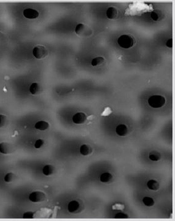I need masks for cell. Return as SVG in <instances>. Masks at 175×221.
Instances as JSON below:
<instances>
[{
	"instance_id": "cell-1",
	"label": "cell",
	"mask_w": 175,
	"mask_h": 221,
	"mask_svg": "<svg viewBox=\"0 0 175 221\" xmlns=\"http://www.w3.org/2000/svg\"><path fill=\"white\" fill-rule=\"evenodd\" d=\"M119 45L124 49H129L132 47L135 44V39L130 35H122L118 40Z\"/></svg>"
},
{
	"instance_id": "cell-2",
	"label": "cell",
	"mask_w": 175,
	"mask_h": 221,
	"mask_svg": "<svg viewBox=\"0 0 175 221\" xmlns=\"http://www.w3.org/2000/svg\"><path fill=\"white\" fill-rule=\"evenodd\" d=\"M148 103L150 107L154 108L162 107L165 103V99L161 95H153L148 99Z\"/></svg>"
},
{
	"instance_id": "cell-3",
	"label": "cell",
	"mask_w": 175,
	"mask_h": 221,
	"mask_svg": "<svg viewBox=\"0 0 175 221\" xmlns=\"http://www.w3.org/2000/svg\"><path fill=\"white\" fill-rule=\"evenodd\" d=\"M75 32L77 35L81 37H88L92 33L90 28L82 23L77 25L75 28Z\"/></svg>"
},
{
	"instance_id": "cell-4",
	"label": "cell",
	"mask_w": 175,
	"mask_h": 221,
	"mask_svg": "<svg viewBox=\"0 0 175 221\" xmlns=\"http://www.w3.org/2000/svg\"><path fill=\"white\" fill-rule=\"evenodd\" d=\"M33 54L36 58L42 59L47 57L48 55V51L44 46H37L33 49Z\"/></svg>"
},
{
	"instance_id": "cell-5",
	"label": "cell",
	"mask_w": 175,
	"mask_h": 221,
	"mask_svg": "<svg viewBox=\"0 0 175 221\" xmlns=\"http://www.w3.org/2000/svg\"><path fill=\"white\" fill-rule=\"evenodd\" d=\"M46 199V194L40 191L33 192H32L29 195V200L34 203L42 202V201H45Z\"/></svg>"
},
{
	"instance_id": "cell-6",
	"label": "cell",
	"mask_w": 175,
	"mask_h": 221,
	"mask_svg": "<svg viewBox=\"0 0 175 221\" xmlns=\"http://www.w3.org/2000/svg\"><path fill=\"white\" fill-rule=\"evenodd\" d=\"M15 151V147L8 142H3L0 143V152L3 154H10Z\"/></svg>"
},
{
	"instance_id": "cell-7",
	"label": "cell",
	"mask_w": 175,
	"mask_h": 221,
	"mask_svg": "<svg viewBox=\"0 0 175 221\" xmlns=\"http://www.w3.org/2000/svg\"><path fill=\"white\" fill-rule=\"evenodd\" d=\"M87 120V116L83 112H78L72 117V122L76 124H82Z\"/></svg>"
},
{
	"instance_id": "cell-8",
	"label": "cell",
	"mask_w": 175,
	"mask_h": 221,
	"mask_svg": "<svg viewBox=\"0 0 175 221\" xmlns=\"http://www.w3.org/2000/svg\"><path fill=\"white\" fill-rule=\"evenodd\" d=\"M23 16L27 18L34 19L39 16V12L35 9L28 8L23 11Z\"/></svg>"
},
{
	"instance_id": "cell-9",
	"label": "cell",
	"mask_w": 175,
	"mask_h": 221,
	"mask_svg": "<svg viewBox=\"0 0 175 221\" xmlns=\"http://www.w3.org/2000/svg\"><path fill=\"white\" fill-rule=\"evenodd\" d=\"M117 134L120 136H124L128 133V129L125 125L121 124L118 125L116 128Z\"/></svg>"
},
{
	"instance_id": "cell-10",
	"label": "cell",
	"mask_w": 175,
	"mask_h": 221,
	"mask_svg": "<svg viewBox=\"0 0 175 221\" xmlns=\"http://www.w3.org/2000/svg\"><path fill=\"white\" fill-rule=\"evenodd\" d=\"M42 90L41 86L38 83H33L30 87V92L33 95H38Z\"/></svg>"
},
{
	"instance_id": "cell-11",
	"label": "cell",
	"mask_w": 175,
	"mask_h": 221,
	"mask_svg": "<svg viewBox=\"0 0 175 221\" xmlns=\"http://www.w3.org/2000/svg\"><path fill=\"white\" fill-rule=\"evenodd\" d=\"M106 16L109 19H114L118 16V11L114 7H110L106 11Z\"/></svg>"
},
{
	"instance_id": "cell-12",
	"label": "cell",
	"mask_w": 175,
	"mask_h": 221,
	"mask_svg": "<svg viewBox=\"0 0 175 221\" xmlns=\"http://www.w3.org/2000/svg\"><path fill=\"white\" fill-rule=\"evenodd\" d=\"M49 124L46 121H39L35 125V129L41 131L47 130L49 128Z\"/></svg>"
},
{
	"instance_id": "cell-13",
	"label": "cell",
	"mask_w": 175,
	"mask_h": 221,
	"mask_svg": "<svg viewBox=\"0 0 175 221\" xmlns=\"http://www.w3.org/2000/svg\"><path fill=\"white\" fill-rule=\"evenodd\" d=\"M92 152V147L87 144L82 145L80 147V152L83 155H88L90 154Z\"/></svg>"
},
{
	"instance_id": "cell-14",
	"label": "cell",
	"mask_w": 175,
	"mask_h": 221,
	"mask_svg": "<svg viewBox=\"0 0 175 221\" xmlns=\"http://www.w3.org/2000/svg\"><path fill=\"white\" fill-rule=\"evenodd\" d=\"M79 208V204L76 201H71L68 206V209L70 213H74Z\"/></svg>"
},
{
	"instance_id": "cell-15",
	"label": "cell",
	"mask_w": 175,
	"mask_h": 221,
	"mask_svg": "<svg viewBox=\"0 0 175 221\" xmlns=\"http://www.w3.org/2000/svg\"><path fill=\"white\" fill-rule=\"evenodd\" d=\"M54 168L53 166L51 165H47L42 169V173L46 176H50L52 175L54 173Z\"/></svg>"
},
{
	"instance_id": "cell-16",
	"label": "cell",
	"mask_w": 175,
	"mask_h": 221,
	"mask_svg": "<svg viewBox=\"0 0 175 221\" xmlns=\"http://www.w3.org/2000/svg\"><path fill=\"white\" fill-rule=\"evenodd\" d=\"M147 185L148 188L152 190H157L159 189V184L157 181L151 179L148 182Z\"/></svg>"
},
{
	"instance_id": "cell-17",
	"label": "cell",
	"mask_w": 175,
	"mask_h": 221,
	"mask_svg": "<svg viewBox=\"0 0 175 221\" xmlns=\"http://www.w3.org/2000/svg\"><path fill=\"white\" fill-rule=\"evenodd\" d=\"M150 17H151L152 19H153L154 21H159L162 18V13L158 10H155L151 12L150 14Z\"/></svg>"
},
{
	"instance_id": "cell-18",
	"label": "cell",
	"mask_w": 175,
	"mask_h": 221,
	"mask_svg": "<svg viewBox=\"0 0 175 221\" xmlns=\"http://www.w3.org/2000/svg\"><path fill=\"white\" fill-rule=\"evenodd\" d=\"M149 157L152 161H158L161 158V155L159 152L154 151L150 152Z\"/></svg>"
},
{
	"instance_id": "cell-19",
	"label": "cell",
	"mask_w": 175,
	"mask_h": 221,
	"mask_svg": "<svg viewBox=\"0 0 175 221\" xmlns=\"http://www.w3.org/2000/svg\"><path fill=\"white\" fill-rule=\"evenodd\" d=\"M105 62V59L101 57H98L94 58L92 61V65L93 66H97L101 65L102 63H103Z\"/></svg>"
},
{
	"instance_id": "cell-20",
	"label": "cell",
	"mask_w": 175,
	"mask_h": 221,
	"mask_svg": "<svg viewBox=\"0 0 175 221\" xmlns=\"http://www.w3.org/2000/svg\"><path fill=\"white\" fill-rule=\"evenodd\" d=\"M113 176L109 173H104L100 176V181L102 183H107L112 179Z\"/></svg>"
},
{
	"instance_id": "cell-21",
	"label": "cell",
	"mask_w": 175,
	"mask_h": 221,
	"mask_svg": "<svg viewBox=\"0 0 175 221\" xmlns=\"http://www.w3.org/2000/svg\"><path fill=\"white\" fill-rule=\"evenodd\" d=\"M143 202L146 206H152L154 205V200L150 197H148V196H146V197H144L143 199Z\"/></svg>"
},
{
	"instance_id": "cell-22",
	"label": "cell",
	"mask_w": 175,
	"mask_h": 221,
	"mask_svg": "<svg viewBox=\"0 0 175 221\" xmlns=\"http://www.w3.org/2000/svg\"><path fill=\"white\" fill-rule=\"evenodd\" d=\"M14 178H15L14 174H13L12 173H9L4 176V181L6 182V183H11V182L14 180Z\"/></svg>"
},
{
	"instance_id": "cell-23",
	"label": "cell",
	"mask_w": 175,
	"mask_h": 221,
	"mask_svg": "<svg viewBox=\"0 0 175 221\" xmlns=\"http://www.w3.org/2000/svg\"><path fill=\"white\" fill-rule=\"evenodd\" d=\"M7 117L4 115H0V128L5 127L7 124Z\"/></svg>"
},
{
	"instance_id": "cell-24",
	"label": "cell",
	"mask_w": 175,
	"mask_h": 221,
	"mask_svg": "<svg viewBox=\"0 0 175 221\" xmlns=\"http://www.w3.org/2000/svg\"><path fill=\"white\" fill-rule=\"evenodd\" d=\"M35 213L34 212H26L23 214V219H33L34 216H35Z\"/></svg>"
},
{
	"instance_id": "cell-25",
	"label": "cell",
	"mask_w": 175,
	"mask_h": 221,
	"mask_svg": "<svg viewBox=\"0 0 175 221\" xmlns=\"http://www.w3.org/2000/svg\"><path fill=\"white\" fill-rule=\"evenodd\" d=\"M44 143V141L42 140H38L36 141L35 144V147L36 149H40V147H41Z\"/></svg>"
},
{
	"instance_id": "cell-26",
	"label": "cell",
	"mask_w": 175,
	"mask_h": 221,
	"mask_svg": "<svg viewBox=\"0 0 175 221\" xmlns=\"http://www.w3.org/2000/svg\"><path fill=\"white\" fill-rule=\"evenodd\" d=\"M129 216L124 213H118L115 216V219H128Z\"/></svg>"
},
{
	"instance_id": "cell-27",
	"label": "cell",
	"mask_w": 175,
	"mask_h": 221,
	"mask_svg": "<svg viewBox=\"0 0 175 221\" xmlns=\"http://www.w3.org/2000/svg\"><path fill=\"white\" fill-rule=\"evenodd\" d=\"M173 39H168V40L166 42V46L168 47H170V48H172L173 47Z\"/></svg>"
}]
</instances>
